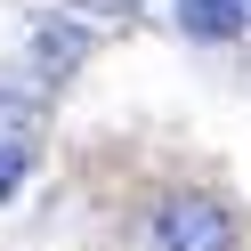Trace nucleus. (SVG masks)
Wrapping results in <instances>:
<instances>
[{
  "instance_id": "2",
  "label": "nucleus",
  "mask_w": 251,
  "mask_h": 251,
  "mask_svg": "<svg viewBox=\"0 0 251 251\" xmlns=\"http://www.w3.org/2000/svg\"><path fill=\"white\" fill-rule=\"evenodd\" d=\"M178 17H186V33H202V41H235L243 33V8H235V0H178Z\"/></svg>"
},
{
  "instance_id": "3",
  "label": "nucleus",
  "mask_w": 251,
  "mask_h": 251,
  "mask_svg": "<svg viewBox=\"0 0 251 251\" xmlns=\"http://www.w3.org/2000/svg\"><path fill=\"white\" fill-rule=\"evenodd\" d=\"M25 186V138H8V146H0V202L17 195Z\"/></svg>"
},
{
  "instance_id": "1",
  "label": "nucleus",
  "mask_w": 251,
  "mask_h": 251,
  "mask_svg": "<svg viewBox=\"0 0 251 251\" xmlns=\"http://www.w3.org/2000/svg\"><path fill=\"white\" fill-rule=\"evenodd\" d=\"M154 251H235V211L219 195H170L154 211Z\"/></svg>"
}]
</instances>
